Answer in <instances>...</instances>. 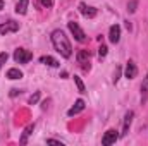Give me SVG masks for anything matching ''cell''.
I'll use <instances>...</instances> for the list:
<instances>
[{"label":"cell","mask_w":148,"mask_h":146,"mask_svg":"<svg viewBox=\"0 0 148 146\" xmlns=\"http://www.w3.org/2000/svg\"><path fill=\"white\" fill-rule=\"evenodd\" d=\"M19 93H21V91H19V89H16V88H14V89H10V96H17Z\"/></svg>","instance_id":"25"},{"label":"cell","mask_w":148,"mask_h":146,"mask_svg":"<svg viewBox=\"0 0 148 146\" xmlns=\"http://www.w3.org/2000/svg\"><path fill=\"white\" fill-rule=\"evenodd\" d=\"M7 77H9V79H12V81H14V79H21V77H23V72H21L19 69L12 67V69H9V71H7Z\"/></svg>","instance_id":"15"},{"label":"cell","mask_w":148,"mask_h":146,"mask_svg":"<svg viewBox=\"0 0 148 146\" xmlns=\"http://www.w3.org/2000/svg\"><path fill=\"white\" fill-rule=\"evenodd\" d=\"M33 131H35V124L26 126V129L23 131V136H21V139H19V141H21V145H26V143H28V136H29Z\"/></svg>","instance_id":"13"},{"label":"cell","mask_w":148,"mask_h":146,"mask_svg":"<svg viewBox=\"0 0 148 146\" xmlns=\"http://www.w3.org/2000/svg\"><path fill=\"white\" fill-rule=\"evenodd\" d=\"M16 31H19V23H16V21H7V23L0 24V35L2 36L9 35V33H16Z\"/></svg>","instance_id":"4"},{"label":"cell","mask_w":148,"mask_h":146,"mask_svg":"<svg viewBox=\"0 0 148 146\" xmlns=\"http://www.w3.org/2000/svg\"><path fill=\"white\" fill-rule=\"evenodd\" d=\"M124 76H126L127 79H134V77L138 76V67H136V64H134L133 60H127V62H126V67H124Z\"/></svg>","instance_id":"7"},{"label":"cell","mask_w":148,"mask_h":146,"mask_svg":"<svg viewBox=\"0 0 148 146\" xmlns=\"http://www.w3.org/2000/svg\"><path fill=\"white\" fill-rule=\"evenodd\" d=\"M69 29H71V33L74 35V38H76V41H79V43H83V41H86V35H84V31L81 29V26L77 24V23H74V21H71L69 24Z\"/></svg>","instance_id":"3"},{"label":"cell","mask_w":148,"mask_h":146,"mask_svg":"<svg viewBox=\"0 0 148 146\" xmlns=\"http://www.w3.org/2000/svg\"><path fill=\"white\" fill-rule=\"evenodd\" d=\"M40 3H41L43 7H52V5H53V0H40Z\"/></svg>","instance_id":"23"},{"label":"cell","mask_w":148,"mask_h":146,"mask_svg":"<svg viewBox=\"0 0 148 146\" xmlns=\"http://www.w3.org/2000/svg\"><path fill=\"white\" fill-rule=\"evenodd\" d=\"M28 5H29V0H19L17 5H16V12L21 14V16H24L28 12Z\"/></svg>","instance_id":"11"},{"label":"cell","mask_w":148,"mask_h":146,"mask_svg":"<svg viewBox=\"0 0 148 146\" xmlns=\"http://www.w3.org/2000/svg\"><path fill=\"white\" fill-rule=\"evenodd\" d=\"M109 40H110L114 45L119 43V40H121V26L119 24L110 26V29H109Z\"/></svg>","instance_id":"9"},{"label":"cell","mask_w":148,"mask_h":146,"mask_svg":"<svg viewBox=\"0 0 148 146\" xmlns=\"http://www.w3.org/2000/svg\"><path fill=\"white\" fill-rule=\"evenodd\" d=\"M31 59H33V53L29 50H26V48H17L14 52V60L17 64H28Z\"/></svg>","instance_id":"2"},{"label":"cell","mask_w":148,"mask_h":146,"mask_svg":"<svg viewBox=\"0 0 148 146\" xmlns=\"http://www.w3.org/2000/svg\"><path fill=\"white\" fill-rule=\"evenodd\" d=\"M52 43H53V48L64 57V59H69L73 55V46H71V41L67 40V36L64 35V31L60 29H55L52 33Z\"/></svg>","instance_id":"1"},{"label":"cell","mask_w":148,"mask_h":146,"mask_svg":"<svg viewBox=\"0 0 148 146\" xmlns=\"http://www.w3.org/2000/svg\"><path fill=\"white\" fill-rule=\"evenodd\" d=\"M74 83H76V86H77V91H79V93H86L84 83L81 81V77H79V76H74Z\"/></svg>","instance_id":"17"},{"label":"cell","mask_w":148,"mask_h":146,"mask_svg":"<svg viewBox=\"0 0 148 146\" xmlns=\"http://www.w3.org/2000/svg\"><path fill=\"white\" fill-rule=\"evenodd\" d=\"M3 9V0H0V10Z\"/></svg>","instance_id":"26"},{"label":"cell","mask_w":148,"mask_h":146,"mask_svg":"<svg viewBox=\"0 0 148 146\" xmlns=\"http://www.w3.org/2000/svg\"><path fill=\"white\" fill-rule=\"evenodd\" d=\"M79 12H81L84 17H88V19H93V17L97 16V12H98V10H97L95 7H90V5H86L84 2H81V3H79Z\"/></svg>","instance_id":"8"},{"label":"cell","mask_w":148,"mask_h":146,"mask_svg":"<svg viewBox=\"0 0 148 146\" xmlns=\"http://www.w3.org/2000/svg\"><path fill=\"white\" fill-rule=\"evenodd\" d=\"M76 59H77L79 64H84V62L90 60V52H88V50H79L77 55H76Z\"/></svg>","instance_id":"14"},{"label":"cell","mask_w":148,"mask_h":146,"mask_svg":"<svg viewBox=\"0 0 148 146\" xmlns=\"http://www.w3.org/2000/svg\"><path fill=\"white\" fill-rule=\"evenodd\" d=\"M40 62H41V64H45V65H50V67H59V60H57V59H53V57H50V55L41 57V59H40Z\"/></svg>","instance_id":"12"},{"label":"cell","mask_w":148,"mask_h":146,"mask_svg":"<svg viewBox=\"0 0 148 146\" xmlns=\"http://www.w3.org/2000/svg\"><path fill=\"white\" fill-rule=\"evenodd\" d=\"M133 119H134V112H133V110L126 112V115H124V120H122V132H121V136H126V134L129 132V129H131V124H133Z\"/></svg>","instance_id":"5"},{"label":"cell","mask_w":148,"mask_h":146,"mask_svg":"<svg viewBox=\"0 0 148 146\" xmlns=\"http://www.w3.org/2000/svg\"><path fill=\"white\" fill-rule=\"evenodd\" d=\"M40 96H41V95H40V91H35V95H31V96H29L28 103H29V105H36L38 102H40Z\"/></svg>","instance_id":"19"},{"label":"cell","mask_w":148,"mask_h":146,"mask_svg":"<svg viewBox=\"0 0 148 146\" xmlns=\"http://www.w3.org/2000/svg\"><path fill=\"white\" fill-rule=\"evenodd\" d=\"M7 59H9V55H7L5 52H2V53H0V69H2V65L7 62Z\"/></svg>","instance_id":"22"},{"label":"cell","mask_w":148,"mask_h":146,"mask_svg":"<svg viewBox=\"0 0 148 146\" xmlns=\"http://www.w3.org/2000/svg\"><path fill=\"white\" fill-rule=\"evenodd\" d=\"M136 9H138V0H129L127 2V12L129 14H134Z\"/></svg>","instance_id":"18"},{"label":"cell","mask_w":148,"mask_h":146,"mask_svg":"<svg viewBox=\"0 0 148 146\" xmlns=\"http://www.w3.org/2000/svg\"><path fill=\"white\" fill-rule=\"evenodd\" d=\"M117 139H119V132H117L115 129H109V131L103 134V138H102V145H105V146L114 145Z\"/></svg>","instance_id":"6"},{"label":"cell","mask_w":148,"mask_h":146,"mask_svg":"<svg viewBox=\"0 0 148 146\" xmlns=\"http://www.w3.org/2000/svg\"><path fill=\"white\" fill-rule=\"evenodd\" d=\"M47 145H59V146H62V143H60V141H57V139H47Z\"/></svg>","instance_id":"24"},{"label":"cell","mask_w":148,"mask_h":146,"mask_svg":"<svg viewBox=\"0 0 148 146\" xmlns=\"http://www.w3.org/2000/svg\"><path fill=\"white\" fill-rule=\"evenodd\" d=\"M107 52H109V48H107L105 45H100V48H98V57H100V59H103V57L107 55Z\"/></svg>","instance_id":"21"},{"label":"cell","mask_w":148,"mask_h":146,"mask_svg":"<svg viewBox=\"0 0 148 146\" xmlns=\"http://www.w3.org/2000/svg\"><path fill=\"white\" fill-rule=\"evenodd\" d=\"M83 110H84V102H83V100H76L74 107H73V108H69V112H67V115H69V117H74V115L81 113Z\"/></svg>","instance_id":"10"},{"label":"cell","mask_w":148,"mask_h":146,"mask_svg":"<svg viewBox=\"0 0 148 146\" xmlns=\"http://www.w3.org/2000/svg\"><path fill=\"white\" fill-rule=\"evenodd\" d=\"M141 95H143V102H147V95H148V72L143 79V84H141Z\"/></svg>","instance_id":"16"},{"label":"cell","mask_w":148,"mask_h":146,"mask_svg":"<svg viewBox=\"0 0 148 146\" xmlns=\"http://www.w3.org/2000/svg\"><path fill=\"white\" fill-rule=\"evenodd\" d=\"M121 72H122V69L117 65V67H115V72H114V79H112V81H114V84H117V83H119V79H121Z\"/></svg>","instance_id":"20"}]
</instances>
